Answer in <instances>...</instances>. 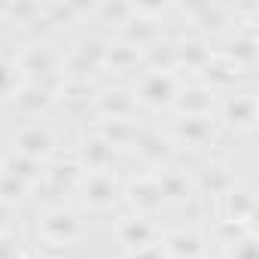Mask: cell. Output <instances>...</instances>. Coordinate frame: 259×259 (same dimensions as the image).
Masks as SVG:
<instances>
[{
    "label": "cell",
    "instance_id": "obj_6",
    "mask_svg": "<svg viewBox=\"0 0 259 259\" xmlns=\"http://www.w3.org/2000/svg\"><path fill=\"white\" fill-rule=\"evenodd\" d=\"M210 141H213V119L210 116H183L174 125V144L177 147L201 150Z\"/></svg>",
    "mask_w": 259,
    "mask_h": 259
},
{
    "label": "cell",
    "instance_id": "obj_2",
    "mask_svg": "<svg viewBox=\"0 0 259 259\" xmlns=\"http://www.w3.org/2000/svg\"><path fill=\"white\" fill-rule=\"evenodd\" d=\"M177 89H180V82L168 70H150L135 85V101L147 104V107H171Z\"/></svg>",
    "mask_w": 259,
    "mask_h": 259
},
{
    "label": "cell",
    "instance_id": "obj_11",
    "mask_svg": "<svg viewBox=\"0 0 259 259\" xmlns=\"http://www.w3.org/2000/svg\"><path fill=\"white\" fill-rule=\"evenodd\" d=\"M79 159H82L85 174H92V171H110V165H113V159H116V150H113L101 135H95V138H89V141L82 144Z\"/></svg>",
    "mask_w": 259,
    "mask_h": 259
},
{
    "label": "cell",
    "instance_id": "obj_15",
    "mask_svg": "<svg viewBox=\"0 0 259 259\" xmlns=\"http://www.w3.org/2000/svg\"><path fill=\"white\" fill-rule=\"evenodd\" d=\"M22 85H25V73L19 70V61L0 55V101H13Z\"/></svg>",
    "mask_w": 259,
    "mask_h": 259
},
{
    "label": "cell",
    "instance_id": "obj_19",
    "mask_svg": "<svg viewBox=\"0 0 259 259\" xmlns=\"http://www.w3.org/2000/svg\"><path fill=\"white\" fill-rule=\"evenodd\" d=\"M128 259H168V253H165L162 241H156V244H150V247H141V250H135V253H128Z\"/></svg>",
    "mask_w": 259,
    "mask_h": 259
},
{
    "label": "cell",
    "instance_id": "obj_4",
    "mask_svg": "<svg viewBox=\"0 0 259 259\" xmlns=\"http://www.w3.org/2000/svg\"><path fill=\"white\" fill-rule=\"evenodd\" d=\"M116 238H119V244H122L128 253H135V250H141V247L156 244V241H159V232H156V226L150 223V217L135 213V217H122V220H119Z\"/></svg>",
    "mask_w": 259,
    "mask_h": 259
},
{
    "label": "cell",
    "instance_id": "obj_10",
    "mask_svg": "<svg viewBox=\"0 0 259 259\" xmlns=\"http://www.w3.org/2000/svg\"><path fill=\"white\" fill-rule=\"evenodd\" d=\"M162 247H165V253H168V259H201V253H204V235L198 232V229H177V232H171L165 241H162Z\"/></svg>",
    "mask_w": 259,
    "mask_h": 259
},
{
    "label": "cell",
    "instance_id": "obj_3",
    "mask_svg": "<svg viewBox=\"0 0 259 259\" xmlns=\"http://www.w3.org/2000/svg\"><path fill=\"white\" fill-rule=\"evenodd\" d=\"M220 122L235 132H250L256 122V95L253 92H232L220 104Z\"/></svg>",
    "mask_w": 259,
    "mask_h": 259
},
{
    "label": "cell",
    "instance_id": "obj_16",
    "mask_svg": "<svg viewBox=\"0 0 259 259\" xmlns=\"http://www.w3.org/2000/svg\"><path fill=\"white\" fill-rule=\"evenodd\" d=\"M226 259H256L253 232H238L226 241Z\"/></svg>",
    "mask_w": 259,
    "mask_h": 259
},
{
    "label": "cell",
    "instance_id": "obj_8",
    "mask_svg": "<svg viewBox=\"0 0 259 259\" xmlns=\"http://www.w3.org/2000/svg\"><path fill=\"white\" fill-rule=\"evenodd\" d=\"M125 195H128L132 207L141 217H147V213H153V210H159L165 204L162 189H159V177H138V180H132L128 189H125Z\"/></svg>",
    "mask_w": 259,
    "mask_h": 259
},
{
    "label": "cell",
    "instance_id": "obj_5",
    "mask_svg": "<svg viewBox=\"0 0 259 259\" xmlns=\"http://www.w3.org/2000/svg\"><path fill=\"white\" fill-rule=\"evenodd\" d=\"M79 192H82V201L92 204V207H110L119 195V183L113 180L110 171H92V174H82L79 177Z\"/></svg>",
    "mask_w": 259,
    "mask_h": 259
},
{
    "label": "cell",
    "instance_id": "obj_13",
    "mask_svg": "<svg viewBox=\"0 0 259 259\" xmlns=\"http://www.w3.org/2000/svg\"><path fill=\"white\" fill-rule=\"evenodd\" d=\"M195 186H198L201 192H207V195L223 198V195L235 186V177H232V174H229V168H223V165H207V168H201V171H198Z\"/></svg>",
    "mask_w": 259,
    "mask_h": 259
},
{
    "label": "cell",
    "instance_id": "obj_17",
    "mask_svg": "<svg viewBox=\"0 0 259 259\" xmlns=\"http://www.w3.org/2000/svg\"><path fill=\"white\" fill-rule=\"evenodd\" d=\"M25 192H28L25 183H19V180H13L10 174L0 171V201H4V204H16V201L25 198Z\"/></svg>",
    "mask_w": 259,
    "mask_h": 259
},
{
    "label": "cell",
    "instance_id": "obj_9",
    "mask_svg": "<svg viewBox=\"0 0 259 259\" xmlns=\"http://www.w3.org/2000/svg\"><path fill=\"white\" fill-rule=\"evenodd\" d=\"M171 107H177L180 116H210L213 89L210 85H180Z\"/></svg>",
    "mask_w": 259,
    "mask_h": 259
},
{
    "label": "cell",
    "instance_id": "obj_12",
    "mask_svg": "<svg viewBox=\"0 0 259 259\" xmlns=\"http://www.w3.org/2000/svg\"><path fill=\"white\" fill-rule=\"evenodd\" d=\"M0 171L10 174V177L19 180V183H25V186H34L37 180H43V162H34V159H28V156H22V153H7Z\"/></svg>",
    "mask_w": 259,
    "mask_h": 259
},
{
    "label": "cell",
    "instance_id": "obj_7",
    "mask_svg": "<svg viewBox=\"0 0 259 259\" xmlns=\"http://www.w3.org/2000/svg\"><path fill=\"white\" fill-rule=\"evenodd\" d=\"M13 144H16L13 153H22V156L34 159V162H43L52 153V147H55L52 132H49L46 125H28V128H22Z\"/></svg>",
    "mask_w": 259,
    "mask_h": 259
},
{
    "label": "cell",
    "instance_id": "obj_1",
    "mask_svg": "<svg viewBox=\"0 0 259 259\" xmlns=\"http://www.w3.org/2000/svg\"><path fill=\"white\" fill-rule=\"evenodd\" d=\"M37 232H40L43 244H49V247H67V244H73L82 235V223H79V217L70 207L55 204V207H49L43 213V220L37 223Z\"/></svg>",
    "mask_w": 259,
    "mask_h": 259
},
{
    "label": "cell",
    "instance_id": "obj_18",
    "mask_svg": "<svg viewBox=\"0 0 259 259\" xmlns=\"http://www.w3.org/2000/svg\"><path fill=\"white\" fill-rule=\"evenodd\" d=\"M0 259H25L19 241H13V238L4 235V232H0Z\"/></svg>",
    "mask_w": 259,
    "mask_h": 259
},
{
    "label": "cell",
    "instance_id": "obj_14",
    "mask_svg": "<svg viewBox=\"0 0 259 259\" xmlns=\"http://www.w3.org/2000/svg\"><path fill=\"white\" fill-rule=\"evenodd\" d=\"M13 104H16L25 116H37V113H43V110L49 107V89L40 85V82H28V79H25V85L16 92Z\"/></svg>",
    "mask_w": 259,
    "mask_h": 259
}]
</instances>
